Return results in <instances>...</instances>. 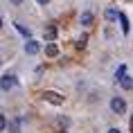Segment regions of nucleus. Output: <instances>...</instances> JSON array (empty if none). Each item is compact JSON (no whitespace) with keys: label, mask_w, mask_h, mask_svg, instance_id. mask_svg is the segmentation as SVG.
<instances>
[{"label":"nucleus","mask_w":133,"mask_h":133,"mask_svg":"<svg viewBox=\"0 0 133 133\" xmlns=\"http://www.w3.org/2000/svg\"><path fill=\"white\" fill-rule=\"evenodd\" d=\"M111 108H113V113H117V115H122V113H126V99H122V97H113L111 99Z\"/></svg>","instance_id":"nucleus-1"},{"label":"nucleus","mask_w":133,"mask_h":133,"mask_svg":"<svg viewBox=\"0 0 133 133\" xmlns=\"http://www.w3.org/2000/svg\"><path fill=\"white\" fill-rule=\"evenodd\" d=\"M16 86H18V77H14V75H5V77L0 79V88L2 90H11Z\"/></svg>","instance_id":"nucleus-2"},{"label":"nucleus","mask_w":133,"mask_h":133,"mask_svg":"<svg viewBox=\"0 0 133 133\" xmlns=\"http://www.w3.org/2000/svg\"><path fill=\"white\" fill-rule=\"evenodd\" d=\"M38 50H41V45H38V41H32V38H27V43H25V52L32 56L38 54Z\"/></svg>","instance_id":"nucleus-3"},{"label":"nucleus","mask_w":133,"mask_h":133,"mask_svg":"<svg viewBox=\"0 0 133 133\" xmlns=\"http://www.w3.org/2000/svg\"><path fill=\"white\" fill-rule=\"evenodd\" d=\"M45 102H50V104L59 106V104H63V97L59 95V92H52V90H48V92H45Z\"/></svg>","instance_id":"nucleus-4"},{"label":"nucleus","mask_w":133,"mask_h":133,"mask_svg":"<svg viewBox=\"0 0 133 133\" xmlns=\"http://www.w3.org/2000/svg\"><path fill=\"white\" fill-rule=\"evenodd\" d=\"M117 81H119V86H122L124 90H131V88H133V79H131V77H126V75H122Z\"/></svg>","instance_id":"nucleus-5"},{"label":"nucleus","mask_w":133,"mask_h":133,"mask_svg":"<svg viewBox=\"0 0 133 133\" xmlns=\"http://www.w3.org/2000/svg\"><path fill=\"white\" fill-rule=\"evenodd\" d=\"M117 21L122 23V32H124V34H129V29H131V23H129L126 14H117Z\"/></svg>","instance_id":"nucleus-6"},{"label":"nucleus","mask_w":133,"mask_h":133,"mask_svg":"<svg viewBox=\"0 0 133 133\" xmlns=\"http://www.w3.org/2000/svg\"><path fill=\"white\" fill-rule=\"evenodd\" d=\"M45 54L50 56V59H54L56 54H59V48H56V43L52 41V43H48V48H45Z\"/></svg>","instance_id":"nucleus-7"},{"label":"nucleus","mask_w":133,"mask_h":133,"mask_svg":"<svg viewBox=\"0 0 133 133\" xmlns=\"http://www.w3.org/2000/svg\"><path fill=\"white\" fill-rule=\"evenodd\" d=\"M54 38H56V27H54V25H50V27L45 29V41H50V43H52Z\"/></svg>","instance_id":"nucleus-8"},{"label":"nucleus","mask_w":133,"mask_h":133,"mask_svg":"<svg viewBox=\"0 0 133 133\" xmlns=\"http://www.w3.org/2000/svg\"><path fill=\"white\" fill-rule=\"evenodd\" d=\"M79 21H81V25H84V27H88V25H92V14H90V11H84Z\"/></svg>","instance_id":"nucleus-9"},{"label":"nucleus","mask_w":133,"mask_h":133,"mask_svg":"<svg viewBox=\"0 0 133 133\" xmlns=\"http://www.w3.org/2000/svg\"><path fill=\"white\" fill-rule=\"evenodd\" d=\"M16 32H18V34H23L25 38H32V34H29V29H27V27H23L21 23H16Z\"/></svg>","instance_id":"nucleus-10"},{"label":"nucleus","mask_w":133,"mask_h":133,"mask_svg":"<svg viewBox=\"0 0 133 133\" xmlns=\"http://www.w3.org/2000/svg\"><path fill=\"white\" fill-rule=\"evenodd\" d=\"M106 21H108V23L117 21V11H115V9H106Z\"/></svg>","instance_id":"nucleus-11"},{"label":"nucleus","mask_w":133,"mask_h":133,"mask_svg":"<svg viewBox=\"0 0 133 133\" xmlns=\"http://www.w3.org/2000/svg\"><path fill=\"white\" fill-rule=\"evenodd\" d=\"M86 41H88V36L81 34V36H79V41H77V48H79V50H84V48H86Z\"/></svg>","instance_id":"nucleus-12"},{"label":"nucleus","mask_w":133,"mask_h":133,"mask_svg":"<svg viewBox=\"0 0 133 133\" xmlns=\"http://www.w3.org/2000/svg\"><path fill=\"white\" fill-rule=\"evenodd\" d=\"M5 126H7V119H5V115L0 113V131H5Z\"/></svg>","instance_id":"nucleus-13"},{"label":"nucleus","mask_w":133,"mask_h":133,"mask_svg":"<svg viewBox=\"0 0 133 133\" xmlns=\"http://www.w3.org/2000/svg\"><path fill=\"white\" fill-rule=\"evenodd\" d=\"M9 129H11V133H18V129H21V126H18V122H11V124H9Z\"/></svg>","instance_id":"nucleus-14"},{"label":"nucleus","mask_w":133,"mask_h":133,"mask_svg":"<svg viewBox=\"0 0 133 133\" xmlns=\"http://www.w3.org/2000/svg\"><path fill=\"white\" fill-rule=\"evenodd\" d=\"M36 2H38V5H48L50 0H36Z\"/></svg>","instance_id":"nucleus-15"},{"label":"nucleus","mask_w":133,"mask_h":133,"mask_svg":"<svg viewBox=\"0 0 133 133\" xmlns=\"http://www.w3.org/2000/svg\"><path fill=\"white\" fill-rule=\"evenodd\" d=\"M11 2H14V5H21V2H23V0H11Z\"/></svg>","instance_id":"nucleus-16"},{"label":"nucleus","mask_w":133,"mask_h":133,"mask_svg":"<svg viewBox=\"0 0 133 133\" xmlns=\"http://www.w3.org/2000/svg\"><path fill=\"white\" fill-rule=\"evenodd\" d=\"M108 133H119V131H117V129H111V131H108Z\"/></svg>","instance_id":"nucleus-17"},{"label":"nucleus","mask_w":133,"mask_h":133,"mask_svg":"<svg viewBox=\"0 0 133 133\" xmlns=\"http://www.w3.org/2000/svg\"><path fill=\"white\" fill-rule=\"evenodd\" d=\"M131 133H133V115H131Z\"/></svg>","instance_id":"nucleus-18"},{"label":"nucleus","mask_w":133,"mask_h":133,"mask_svg":"<svg viewBox=\"0 0 133 133\" xmlns=\"http://www.w3.org/2000/svg\"><path fill=\"white\" fill-rule=\"evenodd\" d=\"M0 27H2V18H0Z\"/></svg>","instance_id":"nucleus-19"},{"label":"nucleus","mask_w":133,"mask_h":133,"mask_svg":"<svg viewBox=\"0 0 133 133\" xmlns=\"http://www.w3.org/2000/svg\"><path fill=\"white\" fill-rule=\"evenodd\" d=\"M0 63H2V59H0Z\"/></svg>","instance_id":"nucleus-20"},{"label":"nucleus","mask_w":133,"mask_h":133,"mask_svg":"<svg viewBox=\"0 0 133 133\" xmlns=\"http://www.w3.org/2000/svg\"><path fill=\"white\" fill-rule=\"evenodd\" d=\"M61 133H65V131H61Z\"/></svg>","instance_id":"nucleus-21"}]
</instances>
